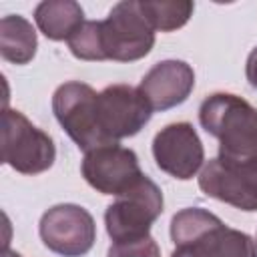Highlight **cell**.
<instances>
[{
  "label": "cell",
  "mask_w": 257,
  "mask_h": 257,
  "mask_svg": "<svg viewBox=\"0 0 257 257\" xmlns=\"http://www.w3.org/2000/svg\"><path fill=\"white\" fill-rule=\"evenodd\" d=\"M171 257H257L255 241L227 227L217 215L201 207H187L171 219Z\"/></svg>",
  "instance_id": "6da1fadb"
},
{
  "label": "cell",
  "mask_w": 257,
  "mask_h": 257,
  "mask_svg": "<svg viewBox=\"0 0 257 257\" xmlns=\"http://www.w3.org/2000/svg\"><path fill=\"white\" fill-rule=\"evenodd\" d=\"M201 126L219 141V159L257 163V108L231 92H215L201 102Z\"/></svg>",
  "instance_id": "7a4b0ae2"
},
{
  "label": "cell",
  "mask_w": 257,
  "mask_h": 257,
  "mask_svg": "<svg viewBox=\"0 0 257 257\" xmlns=\"http://www.w3.org/2000/svg\"><path fill=\"white\" fill-rule=\"evenodd\" d=\"M163 213V193L155 181L143 175L131 189L120 193L104 211L106 233L112 243L147 237Z\"/></svg>",
  "instance_id": "3957f363"
},
{
  "label": "cell",
  "mask_w": 257,
  "mask_h": 257,
  "mask_svg": "<svg viewBox=\"0 0 257 257\" xmlns=\"http://www.w3.org/2000/svg\"><path fill=\"white\" fill-rule=\"evenodd\" d=\"M56 147L48 133L34 126L20 110L2 112V161L22 175H38L52 167Z\"/></svg>",
  "instance_id": "277c9868"
},
{
  "label": "cell",
  "mask_w": 257,
  "mask_h": 257,
  "mask_svg": "<svg viewBox=\"0 0 257 257\" xmlns=\"http://www.w3.org/2000/svg\"><path fill=\"white\" fill-rule=\"evenodd\" d=\"M100 40L104 60L133 62L151 52L155 30L141 12L139 0H122L110 8L100 20Z\"/></svg>",
  "instance_id": "5b68a950"
},
{
  "label": "cell",
  "mask_w": 257,
  "mask_h": 257,
  "mask_svg": "<svg viewBox=\"0 0 257 257\" xmlns=\"http://www.w3.org/2000/svg\"><path fill=\"white\" fill-rule=\"evenodd\" d=\"M151 114L153 108L139 86L110 84L98 92L96 118L104 145L135 137L151 120Z\"/></svg>",
  "instance_id": "8992f818"
},
{
  "label": "cell",
  "mask_w": 257,
  "mask_h": 257,
  "mask_svg": "<svg viewBox=\"0 0 257 257\" xmlns=\"http://www.w3.org/2000/svg\"><path fill=\"white\" fill-rule=\"evenodd\" d=\"M96 98L98 92L78 80L60 84L52 94V112L58 124L84 153L104 145L98 131Z\"/></svg>",
  "instance_id": "52a82bcc"
},
{
  "label": "cell",
  "mask_w": 257,
  "mask_h": 257,
  "mask_svg": "<svg viewBox=\"0 0 257 257\" xmlns=\"http://www.w3.org/2000/svg\"><path fill=\"white\" fill-rule=\"evenodd\" d=\"M42 243L56 255L82 257L96 241V225L92 215L72 203L50 207L38 225Z\"/></svg>",
  "instance_id": "ba28073f"
},
{
  "label": "cell",
  "mask_w": 257,
  "mask_h": 257,
  "mask_svg": "<svg viewBox=\"0 0 257 257\" xmlns=\"http://www.w3.org/2000/svg\"><path fill=\"white\" fill-rule=\"evenodd\" d=\"M84 181L102 195L118 197L131 189L145 173L141 171L139 157L133 149L114 145H102L84 153L80 165Z\"/></svg>",
  "instance_id": "9c48e42d"
},
{
  "label": "cell",
  "mask_w": 257,
  "mask_h": 257,
  "mask_svg": "<svg viewBox=\"0 0 257 257\" xmlns=\"http://www.w3.org/2000/svg\"><path fill=\"white\" fill-rule=\"evenodd\" d=\"M199 189L217 201L241 211H257V163L241 165L211 159L201 175Z\"/></svg>",
  "instance_id": "30bf717a"
},
{
  "label": "cell",
  "mask_w": 257,
  "mask_h": 257,
  "mask_svg": "<svg viewBox=\"0 0 257 257\" xmlns=\"http://www.w3.org/2000/svg\"><path fill=\"white\" fill-rule=\"evenodd\" d=\"M153 157L163 173L189 181L203 167L205 149L191 122H173L155 135Z\"/></svg>",
  "instance_id": "8fae6325"
},
{
  "label": "cell",
  "mask_w": 257,
  "mask_h": 257,
  "mask_svg": "<svg viewBox=\"0 0 257 257\" xmlns=\"http://www.w3.org/2000/svg\"><path fill=\"white\" fill-rule=\"evenodd\" d=\"M195 86V72L183 60L157 62L141 80L139 90L153 110H169L183 104Z\"/></svg>",
  "instance_id": "7c38bea8"
},
{
  "label": "cell",
  "mask_w": 257,
  "mask_h": 257,
  "mask_svg": "<svg viewBox=\"0 0 257 257\" xmlns=\"http://www.w3.org/2000/svg\"><path fill=\"white\" fill-rule=\"evenodd\" d=\"M38 30L48 40H68L84 22V12L74 0H44L34 8Z\"/></svg>",
  "instance_id": "4fadbf2b"
},
{
  "label": "cell",
  "mask_w": 257,
  "mask_h": 257,
  "mask_svg": "<svg viewBox=\"0 0 257 257\" xmlns=\"http://www.w3.org/2000/svg\"><path fill=\"white\" fill-rule=\"evenodd\" d=\"M38 46L32 24L20 14H8L0 20V54L6 62L26 64L34 58Z\"/></svg>",
  "instance_id": "5bb4252c"
},
{
  "label": "cell",
  "mask_w": 257,
  "mask_h": 257,
  "mask_svg": "<svg viewBox=\"0 0 257 257\" xmlns=\"http://www.w3.org/2000/svg\"><path fill=\"white\" fill-rule=\"evenodd\" d=\"M141 12L153 30L173 32L189 22L195 4L191 0H139Z\"/></svg>",
  "instance_id": "9a60e30c"
},
{
  "label": "cell",
  "mask_w": 257,
  "mask_h": 257,
  "mask_svg": "<svg viewBox=\"0 0 257 257\" xmlns=\"http://www.w3.org/2000/svg\"><path fill=\"white\" fill-rule=\"evenodd\" d=\"M66 42L72 56H76L78 60H104L100 20H84Z\"/></svg>",
  "instance_id": "2e32d148"
},
{
  "label": "cell",
  "mask_w": 257,
  "mask_h": 257,
  "mask_svg": "<svg viewBox=\"0 0 257 257\" xmlns=\"http://www.w3.org/2000/svg\"><path fill=\"white\" fill-rule=\"evenodd\" d=\"M106 257H161V249L157 241L151 235H147L135 241L112 243L108 247Z\"/></svg>",
  "instance_id": "e0dca14e"
},
{
  "label": "cell",
  "mask_w": 257,
  "mask_h": 257,
  "mask_svg": "<svg viewBox=\"0 0 257 257\" xmlns=\"http://www.w3.org/2000/svg\"><path fill=\"white\" fill-rule=\"evenodd\" d=\"M245 74H247V80L253 88H257V46L249 52L247 56V64H245Z\"/></svg>",
  "instance_id": "ac0fdd59"
},
{
  "label": "cell",
  "mask_w": 257,
  "mask_h": 257,
  "mask_svg": "<svg viewBox=\"0 0 257 257\" xmlns=\"http://www.w3.org/2000/svg\"><path fill=\"white\" fill-rule=\"evenodd\" d=\"M2 257H22L20 253H16V251H10V249H4V255Z\"/></svg>",
  "instance_id": "d6986e66"
}]
</instances>
